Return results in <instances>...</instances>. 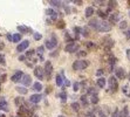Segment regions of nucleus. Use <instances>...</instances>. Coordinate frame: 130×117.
I'll list each match as a JSON object with an SVG mask.
<instances>
[{
	"mask_svg": "<svg viewBox=\"0 0 130 117\" xmlns=\"http://www.w3.org/2000/svg\"><path fill=\"white\" fill-rule=\"evenodd\" d=\"M62 83H63V79H62V76H61V75H58V76H56V84L59 85V87H61Z\"/></svg>",
	"mask_w": 130,
	"mask_h": 117,
	"instance_id": "4be33fe9",
	"label": "nucleus"
},
{
	"mask_svg": "<svg viewBox=\"0 0 130 117\" xmlns=\"http://www.w3.org/2000/svg\"><path fill=\"white\" fill-rule=\"evenodd\" d=\"M129 16H130V11H129Z\"/></svg>",
	"mask_w": 130,
	"mask_h": 117,
	"instance_id": "49530a36",
	"label": "nucleus"
},
{
	"mask_svg": "<svg viewBox=\"0 0 130 117\" xmlns=\"http://www.w3.org/2000/svg\"><path fill=\"white\" fill-rule=\"evenodd\" d=\"M59 117H65V116H59Z\"/></svg>",
	"mask_w": 130,
	"mask_h": 117,
	"instance_id": "a18cd8bd",
	"label": "nucleus"
},
{
	"mask_svg": "<svg viewBox=\"0 0 130 117\" xmlns=\"http://www.w3.org/2000/svg\"><path fill=\"white\" fill-rule=\"evenodd\" d=\"M109 20H110V22H116L118 20V14H117V13H114L113 15H110Z\"/></svg>",
	"mask_w": 130,
	"mask_h": 117,
	"instance_id": "412c9836",
	"label": "nucleus"
},
{
	"mask_svg": "<svg viewBox=\"0 0 130 117\" xmlns=\"http://www.w3.org/2000/svg\"><path fill=\"white\" fill-rule=\"evenodd\" d=\"M71 108H73L74 110H76V111H77V110L80 109V105H79V103L74 102V103H71Z\"/></svg>",
	"mask_w": 130,
	"mask_h": 117,
	"instance_id": "a878e982",
	"label": "nucleus"
},
{
	"mask_svg": "<svg viewBox=\"0 0 130 117\" xmlns=\"http://www.w3.org/2000/svg\"><path fill=\"white\" fill-rule=\"evenodd\" d=\"M81 101L83 102V104H86V105L88 104V100H87V96L86 95H82L81 96Z\"/></svg>",
	"mask_w": 130,
	"mask_h": 117,
	"instance_id": "c85d7f7f",
	"label": "nucleus"
},
{
	"mask_svg": "<svg viewBox=\"0 0 130 117\" xmlns=\"http://www.w3.org/2000/svg\"><path fill=\"white\" fill-rule=\"evenodd\" d=\"M102 74H103V70L102 69H98L97 73H96V75H97V76H100V75H102Z\"/></svg>",
	"mask_w": 130,
	"mask_h": 117,
	"instance_id": "ea45409f",
	"label": "nucleus"
},
{
	"mask_svg": "<svg viewBox=\"0 0 130 117\" xmlns=\"http://www.w3.org/2000/svg\"><path fill=\"white\" fill-rule=\"evenodd\" d=\"M38 53L40 54V58H41V60H42V54H43V47H39L38 48Z\"/></svg>",
	"mask_w": 130,
	"mask_h": 117,
	"instance_id": "c756f323",
	"label": "nucleus"
},
{
	"mask_svg": "<svg viewBox=\"0 0 130 117\" xmlns=\"http://www.w3.org/2000/svg\"><path fill=\"white\" fill-rule=\"evenodd\" d=\"M98 102V97L96 95H94L92 97V103H94V104H96V103H97Z\"/></svg>",
	"mask_w": 130,
	"mask_h": 117,
	"instance_id": "7c9ffc66",
	"label": "nucleus"
},
{
	"mask_svg": "<svg viewBox=\"0 0 130 117\" xmlns=\"http://www.w3.org/2000/svg\"><path fill=\"white\" fill-rule=\"evenodd\" d=\"M127 37H128V39H130V29L127 32Z\"/></svg>",
	"mask_w": 130,
	"mask_h": 117,
	"instance_id": "c03bdc74",
	"label": "nucleus"
},
{
	"mask_svg": "<svg viewBox=\"0 0 130 117\" xmlns=\"http://www.w3.org/2000/svg\"><path fill=\"white\" fill-rule=\"evenodd\" d=\"M41 98H42V96L40 95V94H34V95H32L29 97V102L36 104V103H39V102L41 101Z\"/></svg>",
	"mask_w": 130,
	"mask_h": 117,
	"instance_id": "6e6552de",
	"label": "nucleus"
},
{
	"mask_svg": "<svg viewBox=\"0 0 130 117\" xmlns=\"http://www.w3.org/2000/svg\"><path fill=\"white\" fill-rule=\"evenodd\" d=\"M56 45H58V42H56V39H55V36H53L50 40H47V41H46V47L48 48V49H53Z\"/></svg>",
	"mask_w": 130,
	"mask_h": 117,
	"instance_id": "423d86ee",
	"label": "nucleus"
},
{
	"mask_svg": "<svg viewBox=\"0 0 130 117\" xmlns=\"http://www.w3.org/2000/svg\"><path fill=\"white\" fill-rule=\"evenodd\" d=\"M118 116L119 117H128V108H127V106H125L124 109H123V111L121 112Z\"/></svg>",
	"mask_w": 130,
	"mask_h": 117,
	"instance_id": "b1692460",
	"label": "nucleus"
},
{
	"mask_svg": "<svg viewBox=\"0 0 130 117\" xmlns=\"http://www.w3.org/2000/svg\"><path fill=\"white\" fill-rule=\"evenodd\" d=\"M89 62L88 61H75L73 63V69L74 70H81V69H84L88 67Z\"/></svg>",
	"mask_w": 130,
	"mask_h": 117,
	"instance_id": "f03ea898",
	"label": "nucleus"
},
{
	"mask_svg": "<svg viewBox=\"0 0 130 117\" xmlns=\"http://www.w3.org/2000/svg\"><path fill=\"white\" fill-rule=\"evenodd\" d=\"M46 12H47V14H48V15L52 16V19H53V20H56V19H58V13L54 12L53 10H50V8H49V10H47Z\"/></svg>",
	"mask_w": 130,
	"mask_h": 117,
	"instance_id": "2eb2a0df",
	"label": "nucleus"
},
{
	"mask_svg": "<svg viewBox=\"0 0 130 117\" xmlns=\"http://www.w3.org/2000/svg\"><path fill=\"white\" fill-rule=\"evenodd\" d=\"M113 117H119L118 116V110H115V114H113Z\"/></svg>",
	"mask_w": 130,
	"mask_h": 117,
	"instance_id": "a19ab883",
	"label": "nucleus"
},
{
	"mask_svg": "<svg viewBox=\"0 0 130 117\" xmlns=\"http://www.w3.org/2000/svg\"><path fill=\"white\" fill-rule=\"evenodd\" d=\"M49 4H50V5H53V6H55V7H60V6H61V1H56V0H50V1H49Z\"/></svg>",
	"mask_w": 130,
	"mask_h": 117,
	"instance_id": "5701e85b",
	"label": "nucleus"
},
{
	"mask_svg": "<svg viewBox=\"0 0 130 117\" xmlns=\"http://www.w3.org/2000/svg\"><path fill=\"white\" fill-rule=\"evenodd\" d=\"M0 110L8 111V103L6 102L5 98H1V100H0Z\"/></svg>",
	"mask_w": 130,
	"mask_h": 117,
	"instance_id": "f8f14e48",
	"label": "nucleus"
},
{
	"mask_svg": "<svg viewBox=\"0 0 130 117\" xmlns=\"http://www.w3.org/2000/svg\"><path fill=\"white\" fill-rule=\"evenodd\" d=\"M34 54V50H29V53H27V56H32Z\"/></svg>",
	"mask_w": 130,
	"mask_h": 117,
	"instance_id": "79ce46f5",
	"label": "nucleus"
},
{
	"mask_svg": "<svg viewBox=\"0 0 130 117\" xmlns=\"http://www.w3.org/2000/svg\"><path fill=\"white\" fill-rule=\"evenodd\" d=\"M84 117H96V116H95V114H93V112H87L86 115H84Z\"/></svg>",
	"mask_w": 130,
	"mask_h": 117,
	"instance_id": "c9c22d12",
	"label": "nucleus"
},
{
	"mask_svg": "<svg viewBox=\"0 0 130 117\" xmlns=\"http://www.w3.org/2000/svg\"><path fill=\"white\" fill-rule=\"evenodd\" d=\"M34 74H35V76L38 77L39 80H42L43 79V69L41 68V67H35Z\"/></svg>",
	"mask_w": 130,
	"mask_h": 117,
	"instance_id": "1a4fd4ad",
	"label": "nucleus"
},
{
	"mask_svg": "<svg viewBox=\"0 0 130 117\" xmlns=\"http://www.w3.org/2000/svg\"><path fill=\"white\" fill-rule=\"evenodd\" d=\"M15 89H16V91H18L19 94H21V95H25V94L28 93V90L25 88V87H16Z\"/></svg>",
	"mask_w": 130,
	"mask_h": 117,
	"instance_id": "f3484780",
	"label": "nucleus"
},
{
	"mask_svg": "<svg viewBox=\"0 0 130 117\" xmlns=\"http://www.w3.org/2000/svg\"><path fill=\"white\" fill-rule=\"evenodd\" d=\"M74 90H75V91L80 90V84H79L77 82H75V83H74Z\"/></svg>",
	"mask_w": 130,
	"mask_h": 117,
	"instance_id": "473e14b6",
	"label": "nucleus"
},
{
	"mask_svg": "<svg viewBox=\"0 0 130 117\" xmlns=\"http://www.w3.org/2000/svg\"><path fill=\"white\" fill-rule=\"evenodd\" d=\"M65 84L68 87V85H71V82H69V81H67V80H65Z\"/></svg>",
	"mask_w": 130,
	"mask_h": 117,
	"instance_id": "37998d69",
	"label": "nucleus"
},
{
	"mask_svg": "<svg viewBox=\"0 0 130 117\" xmlns=\"http://www.w3.org/2000/svg\"><path fill=\"white\" fill-rule=\"evenodd\" d=\"M86 52H83V50H81V52H80V53H77V55H79V56H84V55H86Z\"/></svg>",
	"mask_w": 130,
	"mask_h": 117,
	"instance_id": "58836bf2",
	"label": "nucleus"
},
{
	"mask_svg": "<svg viewBox=\"0 0 130 117\" xmlns=\"http://www.w3.org/2000/svg\"><path fill=\"white\" fill-rule=\"evenodd\" d=\"M28 46H29V41H28V40H25V41L20 42V45H18L16 50H18V52H24V50H25Z\"/></svg>",
	"mask_w": 130,
	"mask_h": 117,
	"instance_id": "0eeeda50",
	"label": "nucleus"
},
{
	"mask_svg": "<svg viewBox=\"0 0 130 117\" xmlns=\"http://www.w3.org/2000/svg\"><path fill=\"white\" fill-rule=\"evenodd\" d=\"M33 90L41 91V90H42V84H41L40 82H35V83L33 84Z\"/></svg>",
	"mask_w": 130,
	"mask_h": 117,
	"instance_id": "dca6fc26",
	"label": "nucleus"
},
{
	"mask_svg": "<svg viewBox=\"0 0 130 117\" xmlns=\"http://www.w3.org/2000/svg\"><path fill=\"white\" fill-rule=\"evenodd\" d=\"M89 93H90V94H93V96H94V94H96V93H97V90H94V88H89Z\"/></svg>",
	"mask_w": 130,
	"mask_h": 117,
	"instance_id": "4c0bfd02",
	"label": "nucleus"
},
{
	"mask_svg": "<svg viewBox=\"0 0 130 117\" xmlns=\"http://www.w3.org/2000/svg\"><path fill=\"white\" fill-rule=\"evenodd\" d=\"M84 14H86L87 18L92 16L93 14H94V8H93V7H87V8H86V12H84Z\"/></svg>",
	"mask_w": 130,
	"mask_h": 117,
	"instance_id": "a211bd4d",
	"label": "nucleus"
},
{
	"mask_svg": "<svg viewBox=\"0 0 130 117\" xmlns=\"http://www.w3.org/2000/svg\"><path fill=\"white\" fill-rule=\"evenodd\" d=\"M65 49H66V52H68V53H74V52H76L79 49V45L75 42H71L66 46Z\"/></svg>",
	"mask_w": 130,
	"mask_h": 117,
	"instance_id": "20e7f679",
	"label": "nucleus"
},
{
	"mask_svg": "<svg viewBox=\"0 0 130 117\" xmlns=\"http://www.w3.org/2000/svg\"><path fill=\"white\" fill-rule=\"evenodd\" d=\"M58 23H59V25H58L59 28H63V27H65V22H63V21H59Z\"/></svg>",
	"mask_w": 130,
	"mask_h": 117,
	"instance_id": "e433bc0d",
	"label": "nucleus"
},
{
	"mask_svg": "<svg viewBox=\"0 0 130 117\" xmlns=\"http://www.w3.org/2000/svg\"><path fill=\"white\" fill-rule=\"evenodd\" d=\"M127 25H128L127 21H121L119 22V28L121 29H124V28H127Z\"/></svg>",
	"mask_w": 130,
	"mask_h": 117,
	"instance_id": "bb28decb",
	"label": "nucleus"
},
{
	"mask_svg": "<svg viewBox=\"0 0 130 117\" xmlns=\"http://www.w3.org/2000/svg\"><path fill=\"white\" fill-rule=\"evenodd\" d=\"M21 83L25 85H29L32 83V77L29 75H22L21 77Z\"/></svg>",
	"mask_w": 130,
	"mask_h": 117,
	"instance_id": "9d476101",
	"label": "nucleus"
},
{
	"mask_svg": "<svg viewBox=\"0 0 130 117\" xmlns=\"http://www.w3.org/2000/svg\"><path fill=\"white\" fill-rule=\"evenodd\" d=\"M89 25H90V27L95 28L98 32H109V31L111 29V26H110L109 22L100 21L98 19H93V20H90Z\"/></svg>",
	"mask_w": 130,
	"mask_h": 117,
	"instance_id": "f257e3e1",
	"label": "nucleus"
},
{
	"mask_svg": "<svg viewBox=\"0 0 130 117\" xmlns=\"http://www.w3.org/2000/svg\"><path fill=\"white\" fill-rule=\"evenodd\" d=\"M12 40H13V42H19L20 40H21V34H14L13 36H12Z\"/></svg>",
	"mask_w": 130,
	"mask_h": 117,
	"instance_id": "aec40b11",
	"label": "nucleus"
},
{
	"mask_svg": "<svg viewBox=\"0 0 130 117\" xmlns=\"http://www.w3.org/2000/svg\"><path fill=\"white\" fill-rule=\"evenodd\" d=\"M21 103H24V100H22V97H16L15 98V104L18 106L20 105V104H21Z\"/></svg>",
	"mask_w": 130,
	"mask_h": 117,
	"instance_id": "393cba45",
	"label": "nucleus"
},
{
	"mask_svg": "<svg viewBox=\"0 0 130 117\" xmlns=\"http://www.w3.org/2000/svg\"><path fill=\"white\" fill-rule=\"evenodd\" d=\"M97 85L100 88H104V85H106V80H104V77H100V79H98Z\"/></svg>",
	"mask_w": 130,
	"mask_h": 117,
	"instance_id": "6ab92c4d",
	"label": "nucleus"
},
{
	"mask_svg": "<svg viewBox=\"0 0 130 117\" xmlns=\"http://www.w3.org/2000/svg\"><path fill=\"white\" fill-rule=\"evenodd\" d=\"M22 71H16L15 74L13 75V76H12L11 77V80L13 81V82H18V81H20L21 80V77H22Z\"/></svg>",
	"mask_w": 130,
	"mask_h": 117,
	"instance_id": "ddd939ff",
	"label": "nucleus"
},
{
	"mask_svg": "<svg viewBox=\"0 0 130 117\" xmlns=\"http://www.w3.org/2000/svg\"><path fill=\"white\" fill-rule=\"evenodd\" d=\"M97 13H98V15L101 16V18H107V13H103L102 11H98Z\"/></svg>",
	"mask_w": 130,
	"mask_h": 117,
	"instance_id": "72a5a7b5",
	"label": "nucleus"
},
{
	"mask_svg": "<svg viewBox=\"0 0 130 117\" xmlns=\"http://www.w3.org/2000/svg\"><path fill=\"white\" fill-rule=\"evenodd\" d=\"M116 76H117L118 79H124V76H125L124 70L122 69V68H118V69L116 70Z\"/></svg>",
	"mask_w": 130,
	"mask_h": 117,
	"instance_id": "4468645a",
	"label": "nucleus"
},
{
	"mask_svg": "<svg viewBox=\"0 0 130 117\" xmlns=\"http://www.w3.org/2000/svg\"><path fill=\"white\" fill-rule=\"evenodd\" d=\"M43 73H46V75L48 76V77H50V75H52V73H53V66H52V63L50 62H46V66H45V70H43Z\"/></svg>",
	"mask_w": 130,
	"mask_h": 117,
	"instance_id": "39448f33",
	"label": "nucleus"
},
{
	"mask_svg": "<svg viewBox=\"0 0 130 117\" xmlns=\"http://www.w3.org/2000/svg\"><path fill=\"white\" fill-rule=\"evenodd\" d=\"M34 39L35 40H41L42 39V35L40 33H34Z\"/></svg>",
	"mask_w": 130,
	"mask_h": 117,
	"instance_id": "cd10ccee",
	"label": "nucleus"
},
{
	"mask_svg": "<svg viewBox=\"0 0 130 117\" xmlns=\"http://www.w3.org/2000/svg\"><path fill=\"white\" fill-rule=\"evenodd\" d=\"M109 88H110V90H111V91H116V90H117V88H118V83H117V80H116V77H115V76H111V77L109 79Z\"/></svg>",
	"mask_w": 130,
	"mask_h": 117,
	"instance_id": "7ed1b4c3",
	"label": "nucleus"
},
{
	"mask_svg": "<svg viewBox=\"0 0 130 117\" xmlns=\"http://www.w3.org/2000/svg\"><path fill=\"white\" fill-rule=\"evenodd\" d=\"M59 96L62 98V101H63V102H65L66 98H67V94H66V93H61V94H59Z\"/></svg>",
	"mask_w": 130,
	"mask_h": 117,
	"instance_id": "2f4dec72",
	"label": "nucleus"
},
{
	"mask_svg": "<svg viewBox=\"0 0 130 117\" xmlns=\"http://www.w3.org/2000/svg\"><path fill=\"white\" fill-rule=\"evenodd\" d=\"M18 31L20 33H25V34H28V33H32V29L29 28V27L27 26H24V25H21V26H18Z\"/></svg>",
	"mask_w": 130,
	"mask_h": 117,
	"instance_id": "9b49d317",
	"label": "nucleus"
},
{
	"mask_svg": "<svg viewBox=\"0 0 130 117\" xmlns=\"http://www.w3.org/2000/svg\"><path fill=\"white\" fill-rule=\"evenodd\" d=\"M0 62L2 64H5V56H4L2 54H0Z\"/></svg>",
	"mask_w": 130,
	"mask_h": 117,
	"instance_id": "f704fd0d",
	"label": "nucleus"
}]
</instances>
